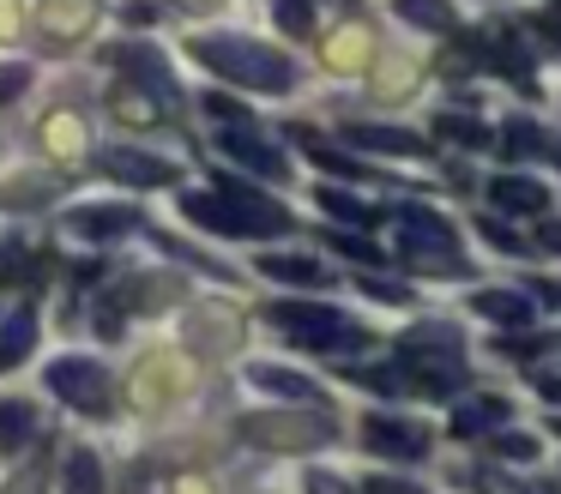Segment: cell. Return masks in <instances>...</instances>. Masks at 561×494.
Instances as JSON below:
<instances>
[{"mask_svg":"<svg viewBox=\"0 0 561 494\" xmlns=\"http://www.w3.org/2000/svg\"><path fill=\"white\" fill-rule=\"evenodd\" d=\"M187 55H194L206 72H224V79L254 84V91H290L296 84V60L278 55V48H266V43H254V36H230V31L194 36Z\"/></svg>","mask_w":561,"mask_h":494,"instance_id":"obj_1","label":"cell"},{"mask_svg":"<svg viewBox=\"0 0 561 494\" xmlns=\"http://www.w3.org/2000/svg\"><path fill=\"white\" fill-rule=\"evenodd\" d=\"M399 361H404V374L416 380V392L440 398L465 374V337L453 332V325H416V332L399 337Z\"/></svg>","mask_w":561,"mask_h":494,"instance_id":"obj_2","label":"cell"},{"mask_svg":"<svg viewBox=\"0 0 561 494\" xmlns=\"http://www.w3.org/2000/svg\"><path fill=\"white\" fill-rule=\"evenodd\" d=\"M272 325H284L296 344L327 349V356H339V349H363V344H368L363 325H351L339 308H327V301H278V308H272Z\"/></svg>","mask_w":561,"mask_h":494,"instance_id":"obj_3","label":"cell"},{"mask_svg":"<svg viewBox=\"0 0 561 494\" xmlns=\"http://www.w3.org/2000/svg\"><path fill=\"white\" fill-rule=\"evenodd\" d=\"M399 248L411 265H423V272H440V277H465V260L453 248H459V229L447 223V217L423 211V205H411V211H399Z\"/></svg>","mask_w":561,"mask_h":494,"instance_id":"obj_4","label":"cell"},{"mask_svg":"<svg viewBox=\"0 0 561 494\" xmlns=\"http://www.w3.org/2000/svg\"><path fill=\"white\" fill-rule=\"evenodd\" d=\"M236 428H242V440L272 446V452H314V446L339 440V422L332 416H302V410H260V416H242Z\"/></svg>","mask_w":561,"mask_h":494,"instance_id":"obj_5","label":"cell"},{"mask_svg":"<svg viewBox=\"0 0 561 494\" xmlns=\"http://www.w3.org/2000/svg\"><path fill=\"white\" fill-rule=\"evenodd\" d=\"M49 392L61 398V404L85 410V416H110V410H115V386H110V374H103V361H91V356L55 361V368H49Z\"/></svg>","mask_w":561,"mask_h":494,"instance_id":"obj_6","label":"cell"},{"mask_svg":"<svg viewBox=\"0 0 561 494\" xmlns=\"http://www.w3.org/2000/svg\"><path fill=\"white\" fill-rule=\"evenodd\" d=\"M363 446L380 458H399V464H416L428 452V428L404 416H363Z\"/></svg>","mask_w":561,"mask_h":494,"instance_id":"obj_7","label":"cell"},{"mask_svg":"<svg viewBox=\"0 0 561 494\" xmlns=\"http://www.w3.org/2000/svg\"><path fill=\"white\" fill-rule=\"evenodd\" d=\"M218 199L242 217L248 235H284V229H290V211H284V205H272V199H260V193L242 187V181H218Z\"/></svg>","mask_w":561,"mask_h":494,"instance_id":"obj_8","label":"cell"},{"mask_svg":"<svg viewBox=\"0 0 561 494\" xmlns=\"http://www.w3.org/2000/svg\"><path fill=\"white\" fill-rule=\"evenodd\" d=\"M218 151H230L242 169H254V175H266V181H284V175H290L284 151H272V145L260 139L254 127H224V133H218Z\"/></svg>","mask_w":561,"mask_h":494,"instance_id":"obj_9","label":"cell"},{"mask_svg":"<svg viewBox=\"0 0 561 494\" xmlns=\"http://www.w3.org/2000/svg\"><path fill=\"white\" fill-rule=\"evenodd\" d=\"M320 60H327L332 72H363V67H375V31H368V24H356V19H344L339 31L320 43Z\"/></svg>","mask_w":561,"mask_h":494,"instance_id":"obj_10","label":"cell"},{"mask_svg":"<svg viewBox=\"0 0 561 494\" xmlns=\"http://www.w3.org/2000/svg\"><path fill=\"white\" fill-rule=\"evenodd\" d=\"M182 386H187V361L182 356H146V361H139V374H134V398L146 410L170 404Z\"/></svg>","mask_w":561,"mask_h":494,"instance_id":"obj_11","label":"cell"},{"mask_svg":"<svg viewBox=\"0 0 561 494\" xmlns=\"http://www.w3.org/2000/svg\"><path fill=\"white\" fill-rule=\"evenodd\" d=\"M37 19L49 43H85L91 24H98V0H43Z\"/></svg>","mask_w":561,"mask_h":494,"instance_id":"obj_12","label":"cell"},{"mask_svg":"<svg viewBox=\"0 0 561 494\" xmlns=\"http://www.w3.org/2000/svg\"><path fill=\"white\" fill-rule=\"evenodd\" d=\"M110 115L122 120V127H158L163 120V103L151 84H134V79H115L110 84Z\"/></svg>","mask_w":561,"mask_h":494,"instance_id":"obj_13","label":"cell"},{"mask_svg":"<svg viewBox=\"0 0 561 494\" xmlns=\"http://www.w3.org/2000/svg\"><path fill=\"white\" fill-rule=\"evenodd\" d=\"M103 175L127 181V187H163V181H175V163L146 157V151H110V157H103Z\"/></svg>","mask_w":561,"mask_h":494,"instance_id":"obj_14","label":"cell"},{"mask_svg":"<svg viewBox=\"0 0 561 494\" xmlns=\"http://www.w3.org/2000/svg\"><path fill=\"white\" fill-rule=\"evenodd\" d=\"M43 151H49V157H61V163L85 157V151H91L85 120H79L73 108H55V115H43Z\"/></svg>","mask_w":561,"mask_h":494,"instance_id":"obj_15","label":"cell"},{"mask_svg":"<svg viewBox=\"0 0 561 494\" xmlns=\"http://www.w3.org/2000/svg\"><path fill=\"white\" fill-rule=\"evenodd\" d=\"M134 223H139L134 205H98V211H67V229H73V235H91V241H115V235H127Z\"/></svg>","mask_w":561,"mask_h":494,"instance_id":"obj_16","label":"cell"},{"mask_svg":"<svg viewBox=\"0 0 561 494\" xmlns=\"http://www.w3.org/2000/svg\"><path fill=\"white\" fill-rule=\"evenodd\" d=\"M31 349H37V308H31V301H19V308L7 313V332H0V374L19 368Z\"/></svg>","mask_w":561,"mask_h":494,"instance_id":"obj_17","label":"cell"},{"mask_svg":"<svg viewBox=\"0 0 561 494\" xmlns=\"http://www.w3.org/2000/svg\"><path fill=\"white\" fill-rule=\"evenodd\" d=\"M351 145L380 151V157H423L428 151V145L416 139V133H404V127H356V120H351Z\"/></svg>","mask_w":561,"mask_h":494,"instance_id":"obj_18","label":"cell"},{"mask_svg":"<svg viewBox=\"0 0 561 494\" xmlns=\"http://www.w3.org/2000/svg\"><path fill=\"white\" fill-rule=\"evenodd\" d=\"M489 199H495L501 211L531 217V211H543V205H549V193L537 187V181H525V175H495V181H489Z\"/></svg>","mask_w":561,"mask_h":494,"instance_id":"obj_19","label":"cell"},{"mask_svg":"<svg viewBox=\"0 0 561 494\" xmlns=\"http://www.w3.org/2000/svg\"><path fill=\"white\" fill-rule=\"evenodd\" d=\"M477 313H483V320H495V325H525L531 320V301L519 296V289H477Z\"/></svg>","mask_w":561,"mask_h":494,"instance_id":"obj_20","label":"cell"},{"mask_svg":"<svg viewBox=\"0 0 561 494\" xmlns=\"http://www.w3.org/2000/svg\"><path fill=\"white\" fill-rule=\"evenodd\" d=\"M182 211L194 217L199 229H218V235H248V229H242V217H236L224 199H211V193H187V199H182Z\"/></svg>","mask_w":561,"mask_h":494,"instance_id":"obj_21","label":"cell"},{"mask_svg":"<svg viewBox=\"0 0 561 494\" xmlns=\"http://www.w3.org/2000/svg\"><path fill=\"white\" fill-rule=\"evenodd\" d=\"M507 422V398H471V404L453 410V434H483V428H501Z\"/></svg>","mask_w":561,"mask_h":494,"instance_id":"obj_22","label":"cell"},{"mask_svg":"<svg viewBox=\"0 0 561 494\" xmlns=\"http://www.w3.org/2000/svg\"><path fill=\"white\" fill-rule=\"evenodd\" d=\"M31 440H37V410L7 398V404H0V452L19 458V446H31Z\"/></svg>","mask_w":561,"mask_h":494,"instance_id":"obj_23","label":"cell"},{"mask_svg":"<svg viewBox=\"0 0 561 494\" xmlns=\"http://www.w3.org/2000/svg\"><path fill=\"white\" fill-rule=\"evenodd\" d=\"M248 380H254V386H266V392H284V398H320V386L308 380V374L272 368V361H254V368H248Z\"/></svg>","mask_w":561,"mask_h":494,"instance_id":"obj_24","label":"cell"},{"mask_svg":"<svg viewBox=\"0 0 561 494\" xmlns=\"http://www.w3.org/2000/svg\"><path fill=\"white\" fill-rule=\"evenodd\" d=\"M314 199H320V211L344 217V223H356V229L380 223V211H375V205H368V199H356V193H344V187H320Z\"/></svg>","mask_w":561,"mask_h":494,"instance_id":"obj_25","label":"cell"},{"mask_svg":"<svg viewBox=\"0 0 561 494\" xmlns=\"http://www.w3.org/2000/svg\"><path fill=\"white\" fill-rule=\"evenodd\" d=\"M260 272L266 277H284V284H320V260H308V253H266L260 260Z\"/></svg>","mask_w":561,"mask_h":494,"instance_id":"obj_26","label":"cell"},{"mask_svg":"<svg viewBox=\"0 0 561 494\" xmlns=\"http://www.w3.org/2000/svg\"><path fill=\"white\" fill-rule=\"evenodd\" d=\"M296 145H308V157H314L320 169H332V175H351V181H363V163L356 157H344V151H332L320 133H308V127H296Z\"/></svg>","mask_w":561,"mask_h":494,"instance_id":"obj_27","label":"cell"},{"mask_svg":"<svg viewBox=\"0 0 561 494\" xmlns=\"http://www.w3.org/2000/svg\"><path fill=\"white\" fill-rule=\"evenodd\" d=\"M67 494H103V470L91 452H67Z\"/></svg>","mask_w":561,"mask_h":494,"instance_id":"obj_28","label":"cell"},{"mask_svg":"<svg viewBox=\"0 0 561 494\" xmlns=\"http://www.w3.org/2000/svg\"><path fill=\"white\" fill-rule=\"evenodd\" d=\"M435 133H440V139H453V145H489V127H483V120H471V115H440Z\"/></svg>","mask_w":561,"mask_h":494,"instance_id":"obj_29","label":"cell"},{"mask_svg":"<svg viewBox=\"0 0 561 494\" xmlns=\"http://www.w3.org/2000/svg\"><path fill=\"white\" fill-rule=\"evenodd\" d=\"M411 84H416V60H387V67L375 72L380 96H399V91H411Z\"/></svg>","mask_w":561,"mask_h":494,"instance_id":"obj_30","label":"cell"},{"mask_svg":"<svg viewBox=\"0 0 561 494\" xmlns=\"http://www.w3.org/2000/svg\"><path fill=\"white\" fill-rule=\"evenodd\" d=\"M399 12H404V19H416V24H428V31H447V24H453V12L440 7V0H399Z\"/></svg>","mask_w":561,"mask_h":494,"instance_id":"obj_31","label":"cell"},{"mask_svg":"<svg viewBox=\"0 0 561 494\" xmlns=\"http://www.w3.org/2000/svg\"><path fill=\"white\" fill-rule=\"evenodd\" d=\"M489 446H495L501 458H513V464H531V458H537V440H531V434H519V428H513V434L495 428V440H489Z\"/></svg>","mask_w":561,"mask_h":494,"instance_id":"obj_32","label":"cell"},{"mask_svg":"<svg viewBox=\"0 0 561 494\" xmlns=\"http://www.w3.org/2000/svg\"><path fill=\"white\" fill-rule=\"evenodd\" d=\"M278 19H284V31H290V36H308L314 7H308V0H278Z\"/></svg>","mask_w":561,"mask_h":494,"instance_id":"obj_33","label":"cell"},{"mask_svg":"<svg viewBox=\"0 0 561 494\" xmlns=\"http://www.w3.org/2000/svg\"><path fill=\"white\" fill-rule=\"evenodd\" d=\"M7 494H49V470H43V464H25L13 482H7Z\"/></svg>","mask_w":561,"mask_h":494,"instance_id":"obj_34","label":"cell"},{"mask_svg":"<svg viewBox=\"0 0 561 494\" xmlns=\"http://www.w3.org/2000/svg\"><path fill=\"white\" fill-rule=\"evenodd\" d=\"M501 139H507V145H513V151H507V157H531V151H537V127H525V120H513V127H507V133H501Z\"/></svg>","mask_w":561,"mask_h":494,"instance_id":"obj_35","label":"cell"},{"mask_svg":"<svg viewBox=\"0 0 561 494\" xmlns=\"http://www.w3.org/2000/svg\"><path fill=\"white\" fill-rule=\"evenodd\" d=\"M483 241H495V248H501V253H525V241H519V235H513V229H507V223H495V217H483Z\"/></svg>","mask_w":561,"mask_h":494,"instance_id":"obj_36","label":"cell"},{"mask_svg":"<svg viewBox=\"0 0 561 494\" xmlns=\"http://www.w3.org/2000/svg\"><path fill=\"white\" fill-rule=\"evenodd\" d=\"M302 489H308V494H356L351 482H339V476H332V470H314V476H308Z\"/></svg>","mask_w":561,"mask_h":494,"instance_id":"obj_37","label":"cell"},{"mask_svg":"<svg viewBox=\"0 0 561 494\" xmlns=\"http://www.w3.org/2000/svg\"><path fill=\"white\" fill-rule=\"evenodd\" d=\"M368 494H428V489H416V482H399V476H375V482H363Z\"/></svg>","mask_w":561,"mask_h":494,"instance_id":"obj_38","label":"cell"},{"mask_svg":"<svg viewBox=\"0 0 561 494\" xmlns=\"http://www.w3.org/2000/svg\"><path fill=\"white\" fill-rule=\"evenodd\" d=\"M25 91V67H0V103H13Z\"/></svg>","mask_w":561,"mask_h":494,"instance_id":"obj_39","label":"cell"},{"mask_svg":"<svg viewBox=\"0 0 561 494\" xmlns=\"http://www.w3.org/2000/svg\"><path fill=\"white\" fill-rule=\"evenodd\" d=\"M363 289H368L375 301H404V289H399V284H387V277H363Z\"/></svg>","mask_w":561,"mask_h":494,"instance_id":"obj_40","label":"cell"},{"mask_svg":"<svg viewBox=\"0 0 561 494\" xmlns=\"http://www.w3.org/2000/svg\"><path fill=\"white\" fill-rule=\"evenodd\" d=\"M495 349H507V356H537V349H543V337H501Z\"/></svg>","mask_w":561,"mask_h":494,"instance_id":"obj_41","label":"cell"},{"mask_svg":"<svg viewBox=\"0 0 561 494\" xmlns=\"http://www.w3.org/2000/svg\"><path fill=\"white\" fill-rule=\"evenodd\" d=\"M19 36V0H0V43Z\"/></svg>","mask_w":561,"mask_h":494,"instance_id":"obj_42","label":"cell"},{"mask_svg":"<svg viewBox=\"0 0 561 494\" xmlns=\"http://www.w3.org/2000/svg\"><path fill=\"white\" fill-rule=\"evenodd\" d=\"M537 157H549L561 169V133H537Z\"/></svg>","mask_w":561,"mask_h":494,"instance_id":"obj_43","label":"cell"},{"mask_svg":"<svg viewBox=\"0 0 561 494\" xmlns=\"http://www.w3.org/2000/svg\"><path fill=\"white\" fill-rule=\"evenodd\" d=\"M351 260H363V265H380V248H368V241H339Z\"/></svg>","mask_w":561,"mask_h":494,"instance_id":"obj_44","label":"cell"},{"mask_svg":"<svg viewBox=\"0 0 561 494\" xmlns=\"http://www.w3.org/2000/svg\"><path fill=\"white\" fill-rule=\"evenodd\" d=\"M537 31H543V36H549V43H556V48H561V7H549V12H543V19H537Z\"/></svg>","mask_w":561,"mask_h":494,"instance_id":"obj_45","label":"cell"},{"mask_svg":"<svg viewBox=\"0 0 561 494\" xmlns=\"http://www.w3.org/2000/svg\"><path fill=\"white\" fill-rule=\"evenodd\" d=\"M127 19H134V24H151V19H158V0H127Z\"/></svg>","mask_w":561,"mask_h":494,"instance_id":"obj_46","label":"cell"},{"mask_svg":"<svg viewBox=\"0 0 561 494\" xmlns=\"http://www.w3.org/2000/svg\"><path fill=\"white\" fill-rule=\"evenodd\" d=\"M543 248H549V253H561V223H543Z\"/></svg>","mask_w":561,"mask_h":494,"instance_id":"obj_47","label":"cell"},{"mask_svg":"<svg viewBox=\"0 0 561 494\" xmlns=\"http://www.w3.org/2000/svg\"><path fill=\"white\" fill-rule=\"evenodd\" d=\"M543 296H549V308H561V284H543Z\"/></svg>","mask_w":561,"mask_h":494,"instance_id":"obj_48","label":"cell"},{"mask_svg":"<svg viewBox=\"0 0 561 494\" xmlns=\"http://www.w3.org/2000/svg\"><path fill=\"white\" fill-rule=\"evenodd\" d=\"M175 494H211V489H206V482H182Z\"/></svg>","mask_w":561,"mask_h":494,"instance_id":"obj_49","label":"cell"},{"mask_svg":"<svg viewBox=\"0 0 561 494\" xmlns=\"http://www.w3.org/2000/svg\"><path fill=\"white\" fill-rule=\"evenodd\" d=\"M543 398H556V404H561V380H543Z\"/></svg>","mask_w":561,"mask_h":494,"instance_id":"obj_50","label":"cell"},{"mask_svg":"<svg viewBox=\"0 0 561 494\" xmlns=\"http://www.w3.org/2000/svg\"><path fill=\"white\" fill-rule=\"evenodd\" d=\"M187 7H194V12H199V7H211V0H187Z\"/></svg>","mask_w":561,"mask_h":494,"instance_id":"obj_51","label":"cell"}]
</instances>
